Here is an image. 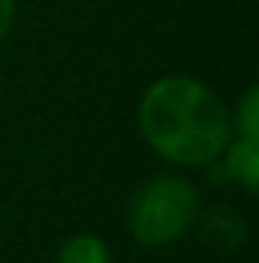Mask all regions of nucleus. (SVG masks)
I'll use <instances>...</instances> for the list:
<instances>
[{"mask_svg":"<svg viewBox=\"0 0 259 263\" xmlns=\"http://www.w3.org/2000/svg\"><path fill=\"white\" fill-rule=\"evenodd\" d=\"M137 129L153 153L183 168L217 165L229 138V107L204 83L183 73L159 77L137 104Z\"/></svg>","mask_w":259,"mask_h":263,"instance_id":"nucleus-1","label":"nucleus"},{"mask_svg":"<svg viewBox=\"0 0 259 263\" xmlns=\"http://www.w3.org/2000/svg\"><path fill=\"white\" fill-rule=\"evenodd\" d=\"M198 214L201 199L192 181L183 175H156L134 190L125 223L137 245L168 248L198 223Z\"/></svg>","mask_w":259,"mask_h":263,"instance_id":"nucleus-2","label":"nucleus"},{"mask_svg":"<svg viewBox=\"0 0 259 263\" xmlns=\"http://www.w3.org/2000/svg\"><path fill=\"white\" fill-rule=\"evenodd\" d=\"M226 165V175L232 181H238L244 187V193H256L259 187V141H250V138H238L232 135L223 156L217 159Z\"/></svg>","mask_w":259,"mask_h":263,"instance_id":"nucleus-3","label":"nucleus"},{"mask_svg":"<svg viewBox=\"0 0 259 263\" xmlns=\"http://www.w3.org/2000/svg\"><path fill=\"white\" fill-rule=\"evenodd\" d=\"M55 263H113V254L98 233H76L61 242Z\"/></svg>","mask_w":259,"mask_h":263,"instance_id":"nucleus-4","label":"nucleus"},{"mask_svg":"<svg viewBox=\"0 0 259 263\" xmlns=\"http://www.w3.org/2000/svg\"><path fill=\"white\" fill-rule=\"evenodd\" d=\"M229 117H232V135L259 141V86H247V92L235 104V114Z\"/></svg>","mask_w":259,"mask_h":263,"instance_id":"nucleus-5","label":"nucleus"},{"mask_svg":"<svg viewBox=\"0 0 259 263\" xmlns=\"http://www.w3.org/2000/svg\"><path fill=\"white\" fill-rule=\"evenodd\" d=\"M12 28H15V0H0V40H6Z\"/></svg>","mask_w":259,"mask_h":263,"instance_id":"nucleus-6","label":"nucleus"}]
</instances>
